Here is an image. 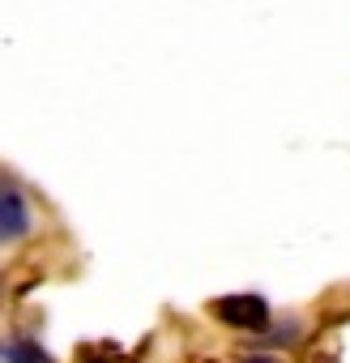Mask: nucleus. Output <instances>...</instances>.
<instances>
[{
    "label": "nucleus",
    "instance_id": "nucleus-1",
    "mask_svg": "<svg viewBox=\"0 0 350 363\" xmlns=\"http://www.w3.org/2000/svg\"><path fill=\"white\" fill-rule=\"evenodd\" d=\"M214 316L231 329H248V333H261L269 329V303L261 295H227L214 303Z\"/></svg>",
    "mask_w": 350,
    "mask_h": 363
},
{
    "label": "nucleus",
    "instance_id": "nucleus-2",
    "mask_svg": "<svg viewBox=\"0 0 350 363\" xmlns=\"http://www.w3.org/2000/svg\"><path fill=\"white\" fill-rule=\"evenodd\" d=\"M0 235H5V244H18L30 235V206H26V193L18 184H9L5 179V189H0Z\"/></svg>",
    "mask_w": 350,
    "mask_h": 363
},
{
    "label": "nucleus",
    "instance_id": "nucleus-3",
    "mask_svg": "<svg viewBox=\"0 0 350 363\" xmlns=\"http://www.w3.org/2000/svg\"><path fill=\"white\" fill-rule=\"evenodd\" d=\"M5 363H56L35 337H9L5 342Z\"/></svg>",
    "mask_w": 350,
    "mask_h": 363
},
{
    "label": "nucleus",
    "instance_id": "nucleus-4",
    "mask_svg": "<svg viewBox=\"0 0 350 363\" xmlns=\"http://www.w3.org/2000/svg\"><path fill=\"white\" fill-rule=\"evenodd\" d=\"M244 363H282V359H273V354H248Z\"/></svg>",
    "mask_w": 350,
    "mask_h": 363
}]
</instances>
